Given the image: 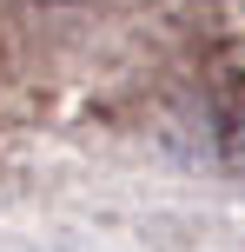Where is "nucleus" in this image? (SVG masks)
Returning a JSON list of instances; mask_svg holds the SVG:
<instances>
[]
</instances>
